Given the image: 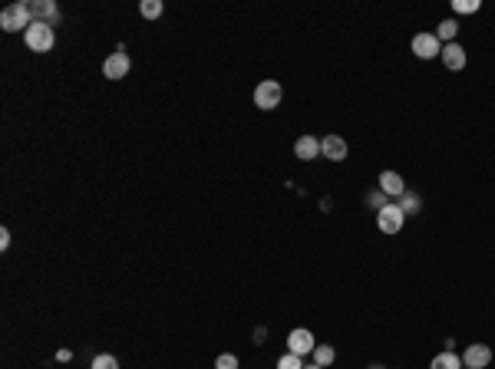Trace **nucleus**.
Returning a JSON list of instances; mask_svg holds the SVG:
<instances>
[{"label": "nucleus", "instance_id": "f8f14e48", "mask_svg": "<svg viewBox=\"0 0 495 369\" xmlns=\"http://www.w3.org/2000/svg\"><path fill=\"white\" fill-rule=\"evenodd\" d=\"M465 50L459 43H446L443 46V66L446 70H452V73H459V70H465Z\"/></svg>", "mask_w": 495, "mask_h": 369}, {"label": "nucleus", "instance_id": "4468645a", "mask_svg": "<svg viewBox=\"0 0 495 369\" xmlns=\"http://www.w3.org/2000/svg\"><path fill=\"white\" fill-rule=\"evenodd\" d=\"M429 369H465V366H463V356H456L452 350H446V353L433 356V363H429Z\"/></svg>", "mask_w": 495, "mask_h": 369}, {"label": "nucleus", "instance_id": "412c9836", "mask_svg": "<svg viewBox=\"0 0 495 369\" xmlns=\"http://www.w3.org/2000/svg\"><path fill=\"white\" fill-rule=\"evenodd\" d=\"M367 205L373 208V211H383V208L390 205V198H387V195H383L380 188H376V192H370V195H367Z\"/></svg>", "mask_w": 495, "mask_h": 369}, {"label": "nucleus", "instance_id": "b1692460", "mask_svg": "<svg viewBox=\"0 0 495 369\" xmlns=\"http://www.w3.org/2000/svg\"><path fill=\"white\" fill-rule=\"evenodd\" d=\"M7 248H10V231L0 228V251H7Z\"/></svg>", "mask_w": 495, "mask_h": 369}, {"label": "nucleus", "instance_id": "f3484780", "mask_svg": "<svg viewBox=\"0 0 495 369\" xmlns=\"http://www.w3.org/2000/svg\"><path fill=\"white\" fill-rule=\"evenodd\" d=\"M162 0H142V3H139V14L146 17V20H155V17H162Z\"/></svg>", "mask_w": 495, "mask_h": 369}, {"label": "nucleus", "instance_id": "a211bd4d", "mask_svg": "<svg viewBox=\"0 0 495 369\" xmlns=\"http://www.w3.org/2000/svg\"><path fill=\"white\" fill-rule=\"evenodd\" d=\"M311 356H314V363H317V366H324V369H327L330 363L337 359V353H333V346H314V353H311Z\"/></svg>", "mask_w": 495, "mask_h": 369}, {"label": "nucleus", "instance_id": "39448f33", "mask_svg": "<svg viewBox=\"0 0 495 369\" xmlns=\"http://www.w3.org/2000/svg\"><path fill=\"white\" fill-rule=\"evenodd\" d=\"M409 50H413L420 59L443 57V43H439V37H436V33H416V37H413V43H409Z\"/></svg>", "mask_w": 495, "mask_h": 369}, {"label": "nucleus", "instance_id": "7ed1b4c3", "mask_svg": "<svg viewBox=\"0 0 495 369\" xmlns=\"http://www.w3.org/2000/svg\"><path fill=\"white\" fill-rule=\"evenodd\" d=\"M281 99H284V86H281L278 79H264V83H258L255 86V106L258 109L271 112V109L281 106Z\"/></svg>", "mask_w": 495, "mask_h": 369}, {"label": "nucleus", "instance_id": "393cba45", "mask_svg": "<svg viewBox=\"0 0 495 369\" xmlns=\"http://www.w3.org/2000/svg\"><path fill=\"white\" fill-rule=\"evenodd\" d=\"M57 359H60V363H70V359H73V353H70V350H60V353H57Z\"/></svg>", "mask_w": 495, "mask_h": 369}, {"label": "nucleus", "instance_id": "423d86ee", "mask_svg": "<svg viewBox=\"0 0 495 369\" xmlns=\"http://www.w3.org/2000/svg\"><path fill=\"white\" fill-rule=\"evenodd\" d=\"M314 333L311 330H304V326H298V330H291L287 333V353H298V356H311L314 353Z\"/></svg>", "mask_w": 495, "mask_h": 369}, {"label": "nucleus", "instance_id": "4be33fe9", "mask_svg": "<svg viewBox=\"0 0 495 369\" xmlns=\"http://www.w3.org/2000/svg\"><path fill=\"white\" fill-rule=\"evenodd\" d=\"M479 7H482L479 0H452V10H456V14H476Z\"/></svg>", "mask_w": 495, "mask_h": 369}, {"label": "nucleus", "instance_id": "5701e85b", "mask_svg": "<svg viewBox=\"0 0 495 369\" xmlns=\"http://www.w3.org/2000/svg\"><path fill=\"white\" fill-rule=\"evenodd\" d=\"M215 369H238V356L235 353H222L215 359Z\"/></svg>", "mask_w": 495, "mask_h": 369}, {"label": "nucleus", "instance_id": "6e6552de", "mask_svg": "<svg viewBox=\"0 0 495 369\" xmlns=\"http://www.w3.org/2000/svg\"><path fill=\"white\" fill-rule=\"evenodd\" d=\"M129 70H133V59H129V53H113V57H106V63H103V76H106V79H126V76H129Z\"/></svg>", "mask_w": 495, "mask_h": 369}, {"label": "nucleus", "instance_id": "0eeeda50", "mask_svg": "<svg viewBox=\"0 0 495 369\" xmlns=\"http://www.w3.org/2000/svg\"><path fill=\"white\" fill-rule=\"evenodd\" d=\"M492 363V350L485 346V343H469L463 353V366L465 369H485Z\"/></svg>", "mask_w": 495, "mask_h": 369}, {"label": "nucleus", "instance_id": "f257e3e1", "mask_svg": "<svg viewBox=\"0 0 495 369\" xmlns=\"http://www.w3.org/2000/svg\"><path fill=\"white\" fill-rule=\"evenodd\" d=\"M33 27V14H30V3H10V7H3V14H0V30H7V33H27Z\"/></svg>", "mask_w": 495, "mask_h": 369}, {"label": "nucleus", "instance_id": "bb28decb", "mask_svg": "<svg viewBox=\"0 0 495 369\" xmlns=\"http://www.w3.org/2000/svg\"><path fill=\"white\" fill-rule=\"evenodd\" d=\"M370 369H387V366H380V363H376V366H370Z\"/></svg>", "mask_w": 495, "mask_h": 369}, {"label": "nucleus", "instance_id": "f03ea898", "mask_svg": "<svg viewBox=\"0 0 495 369\" xmlns=\"http://www.w3.org/2000/svg\"><path fill=\"white\" fill-rule=\"evenodd\" d=\"M23 43H27V50H33V53H50L53 43H57V33H53L50 23H37V20H33V27L23 33Z\"/></svg>", "mask_w": 495, "mask_h": 369}, {"label": "nucleus", "instance_id": "ddd939ff", "mask_svg": "<svg viewBox=\"0 0 495 369\" xmlns=\"http://www.w3.org/2000/svg\"><path fill=\"white\" fill-rule=\"evenodd\" d=\"M294 155H298L300 162L317 159V155H320V139H314V135H300L298 142H294Z\"/></svg>", "mask_w": 495, "mask_h": 369}, {"label": "nucleus", "instance_id": "dca6fc26", "mask_svg": "<svg viewBox=\"0 0 495 369\" xmlns=\"http://www.w3.org/2000/svg\"><path fill=\"white\" fill-rule=\"evenodd\" d=\"M456 33H459V23H456V20H443V23L436 27V37H439V43L443 46L452 43V40H456Z\"/></svg>", "mask_w": 495, "mask_h": 369}, {"label": "nucleus", "instance_id": "20e7f679", "mask_svg": "<svg viewBox=\"0 0 495 369\" xmlns=\"http://www.w3.org/2000/svg\"><path fill=\"white\" fill-rule=\"evenodd\" d=\"M406 224V215L403 208L396 205V201H390V205L383 208V211H376V228L383 231V235H400Z\"/></svg>", "mask_w": 495, "mask_h": 369}, {"label": "nucleus", "instance_id": "1a4fd4ad", "mask_svg": "<svg viewBox=\"0 0 495 369\" xmlns=\"http://www.w3.org/2000/svg\"><path fill=\"white\" fill-rule=\"evenodd\" d=\"M376 181H380L376 188L387 195V198H393V201L406 192V181H403V175H400V172H380V178H376Z\"/></svg>", "mask_w": 495, "mask_h": 369}, {"label": "nucleus", "instance_id": "a878e982", "mask_svg": "<svg viewBox=\"0 0 495 369\" xmlns=\"http://www.w3.org/2000/svg\"><path fill=\"white\" fill-rule=\"evenodd\" d=\"M304 369H324V366H317V363H307V366H304Z\"/></svg>", "mask_w": 495, "mask_h": 369}, {"label": "nucleus", "instance_id": "aec40b11", "mask_svg": "<svg viewBox=\"0 0 495 369\" xmlns=\"http://www.w3.org/2000/svg\"><path fill=\"white\" fill-rule=\"evenodd\" d=\"M90 369H119V359H116V356H109V353H99L96 359H93Z\"/></svg>", "mask_w": 495, "mask_h": 369}, {"label": "nucleus", "instance_id": "2eb2a0df", "mask_svg": "<svg viewBox=\"0 0 495 369\" xmlns=\"http://www.w3.org/2000/svg\"><path fill=\"white\" fill-rule=\"evenodd\" d=\"M396 205L403 208V215H420V208H423V198L416 192H409V188H406L403 195H400V198H396Z\"/></svg>", "mask_w": 495, "mask_h": 369}, {"label": "nucleus", "instance_id": "9d476101", "mask_svg": "<svg viewBox=\"0 0 495 369\" xmlns=\"http://www.w3.org/2000/svg\"><path fill=\"white\" fill-rule=\"evenodd\" d=\"M347 152H350V148H347V142L340 135H324V139H320V155L330 159V162H344Z\"/></svg>", "mask_w": 495, "mask_h": 369}, {"label": "nucleus", "instance_id": "6ab92c4d", "mask_svg": "<svg viewBox=\"0 0 495 369\" xmlns=\"http://www.w3.org/2000/svg\"><path fill=\"white\" fill-rule=\"evenodd\" d=\"M307 363H304V356L298 353H284L281 359H278V369H304Z\"/></svg>", "mask_w": 495, "mask_h": 369}, {"label": "nucleus", "instance_id": "9b49d317", "mask_svg": "<svg viewBox=\"0 0 495 369\" xmlns=\"http://www.w3.org/2000/svg\"><path fill=\"white\" fill-rule=\"evenodd\" d=\"M30 14L37 23H50V27L60 20V10H57L53 0H30Z\"/></svg>", "mask_w": 495, "mask_h": 369}]
</instances>
